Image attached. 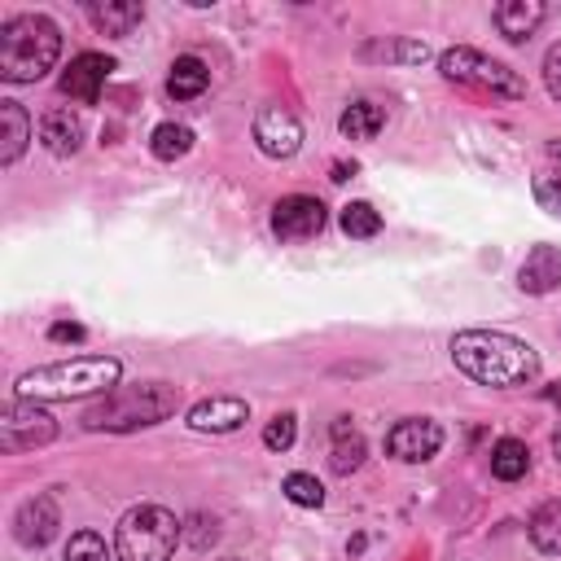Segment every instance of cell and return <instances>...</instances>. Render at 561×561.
I'll list each match as a JSON object with an SVG mask.
<instances>
[{
	"mask_svg": "<svg viewBox=\"0 0 561 561\" xmlns=\"http://www.w3.org/2000/svg\"><path fill=\"white\" fill-rule=\"evenodd\" d=\"M451 359L465 377L482 381V386H530L539 377V351L513 333L500 329H465L451 337Z\"/></svg>",
	"mask_w": 561,
	"mask_h": 561,
	"instance_id": "cell-1",
	"label": "cell"
},
{
	"mask_svg": "<svg viewBox=\"0 0 561 561\" xmlns=\"http://www.w3.org/2000/svg\"><path fill=\"white\" fill-rule=\"evenodd\" d=\"M123 377L114 355H75L57 364H39L18 377V399H79V394H110Z\"/></svg>",
	"mask_w": 561,
	"mask_h": 561,
	"instance_id": "cell-2",
	"label": "cell"
},
{
	"mask_svg": "<svg viewBox=\"0 0 561 561\" xmlns=\"http://www.w3.org/2000/svg\"><path fill=\"white\" fill-rule=\"evenodd\" d=\"M180 408V386L167 381H136V386H114L83 412V430H105V434H131L145 425L167 421Z\"/></svg>",
	"mask_w": 561,
	"mask_h": 561,
	"instance_id": "cell-3",
	"label": "cell"
},
{
	"mask_svg": "<svg viewBox=\"0 0 561 561\" xmlns=\"http://www.w3.org/2000/svg\"><path fill=\"white\" fill-rule=\"evenodd\" d=\"M61 31L44 13H18L0 26V79L4 83H35L57 66Z\"/></svg>",
	"mask_w": 561,
	"mask_h": 561,
	"instance_id": "cell-4",
	"label": "cell"
},
{
	"mask_svg": "<svg viewBox=\"0 0 561 561\" xmlns=\"http://www.w3.org/2000/svg\"><path fill=\"white\" fill-rule=\"evenodd\" d=\"M180 535H184V526L175 522L171 508H162V504H136V508H127L118 517L114 552H118V561H171Z\"/></svg>",
	"mask_w": 561,
	"mask_h": 561,
	"instance_id": "cell-5",
	"label": "cell"
},
{
	"mask_svg": "<svg viewBox=\"0 0 561 561\" xmlns=\"http://www.w3.org/2000/svg\"><path fill=\"white\" fill-rule=\"evenodd\" d=\"M438 70L447 83L473 92V96H491V101H517L526 96V83L517 79V70H508L504 61L478 53V48H447L438 57Z\"/></svg>",
	"mask_w": 561,
	"mask_h": 561,
	"instance_id": "cell-6",
	"label": "cell"
},
{
	"mask_svg": "<svg viewBox=\"0 0 561 561\" xmlns=\"http://www.w3.org/2000/svg\"><path fill=\"white\" fill-rule=\"evenodd\" d=\"M53 434H57V421L35 399L13 394L0 408V451H31V447L53 443Z\"/></svg>",
	"mask_w": 561,
	"mask_h": 561,
	"instance_id": "cell-7",
	"label": "cell"
},
{
	"mask_svg": "<svg viewBox=\"0 0 561 561\" xmlns=\"http://www.w3.org/2000/svg\"><path fill=\"white\" fill-rule=\"evenodd\" d=\"M438 447H443V430H438V421H430V416H403V421L386 434V451H390L394 460H403V465H421V460H430Z\"/></svg>",
	"mask_w": 561,
	"mask_h": 561,
	"instance_id": "cell-8",
	"label": "cell"
},
{
	"mask_svg": "<svg viewBox=\"0 0 561 561\" xmlns=\"http://www.w3.org/2000/svg\"><path fill=\"white\" fill-rule=\"evenodd\" d=\"M254 145L267 153V158H289L298 153L302 145V123L285 110V105H263L254 114Z\"/></svg>",
	"mask_w": 561,
	"mask_h": 561,
	"instance_id": "cell-9",
	"label": "cell"
},
{
	"mask_svg": "<svg viewBox=\"0 0 561 561\" xmlns=\"http://www.w3.org/2000/svg\"><path fill=\"white\" fill-rule=\"evenodd\" d=\"M320 228H324V206L316 197H307V193L280 197L272 206V232L280 241H311Z\"/></svg>",
	"mask_w": 561,
	"mask_h": 561,
	"instance_id": "cell-10",
	"label": "cell"
},
{
	"mask_svg": "<svg viewBox=\"0 0 561 561\" xmlns=\"http://www.w3.org/2000/svg\"><path fill=\"white\" fill-rule=\"evenodd\" d=\"M110 70H114V61L105 57V53H79L70 66H66V75H61V96H70V101H83V105H92L96 96H101V88H105V79H110Z\"/></svg>",
	"mask_w": 561,
	"mask_h": 561,
	"instance_id": "cell-11",
	"label": "cell"
},
{
	"mask_svg": "<svg viewBox=\"0 0 561 561\" xmlns=\"http://www.w3.org/2000/svg\"><path fill=\"white\" fill-rule=\"evenodd\" d=\"M245 416H250V403L237 394H210V399L188 408V425L197 434H232L245 425Z\"/></svg>",
	"mask_w": 561,
	"mask_h": 561,
	"instance_id": "cell-12",
	"label": "cell"
},
{
	"mask_svg": "<svg viewBox=\"0 0 561 561\" xmlns=\"http://www.w3.org/2000/svg\"><path fill=\"white\" fill-rule=\"evenodd\" d=\"M57 526H61V517H57L53 495L26 500V504L18 508V517H13V535H18V543H26V548H44V543L57 535Z\"/></svg>",
	"mask_w": 561,
	"mask_h": 561,
	"instance_id": "cell-13",
	"label": "cell"
},
{
	"mask_svg": "<svg viewBox=\"0 0 561 561\" xmlns=\"http://www.w3.org/2000/svg\"><path fill=\"white\" fill-rule=\"evenodd\" d=\"M517 285L526 294H552L561 285V245H535L517 267Z\"/></svg>",
	"mask_w": 561,
	"mask_h": 561,
	"instance_id": "cell-14",
	"label": "cell"
},
{
	"mask_svg": "<svg viewBox=\"0 0 561 561\" xmlns=\"http://www.w3.org/2000/svg\"><path fill=\"white\" fill-rule=\"evenodd\" d=\"M39 140H44L48 153L70 158V153L83 145V123H79V114H70L66 105H61V110H48V114L39 118Z\"/></svg>",
	"mask_w": 561,
	"mask_h": 561,
	"instance_id": "cell-15",
	"label": "cell"
},
{
	"mask_svg": "<svg viewBox=\"0 0 561 561\" xmlns=\"http://www.w3.org/2000/svg\"><path fill=\"white\" fill-rule=\"evenodd\" d=\"M491 18H495V26H500L504 39L522 44V39H530V31L543 22V4H539V0H504V4H495Z\"/></svg>",
	"mask_w": 561,
	"mask_h": 561,
	"instance_id": "cell-16",
	"label": "cell"
},
{
	"mask_svg": "<svg viewBox=\"0 0 561 561\" xmlns=\"http://www.w3.org/2000/svg\"><path fill=\"white\" fill-rule=\"evenodd\" d=\"M88 18L101 35H131L145 18V9L136 0H105V4H88Z\"/></svg>",
	"mask_w": 561,
	"mask_h": 561,
	"instance_id": "cell-17",
	"label": "cell"
},
{
	"mask_svg": "<svg viewBox=\"0 0 561 561\" xmlns=\"http://www.w3.org/2000/svg\"><path fill=\"white\" fill-rule=\"evenodd\" d=\"M31 140V118L18 101H0V162H18Z\"/></svg>",
	"mask_w": 561,
	"mask_h": 561,
	"instance_id": "cell-18",
	"label": "cell"
},
{
	"mask_svg": "<svg viewBox=\"0 0 561 561\" xmlns=\"http://www.w3.org/2000/svg\"><path fill=\"white\" fill-rule=\"evenodd\" d=\"M206 83H210V70H206L202 57H175V61H171L167 92H171L175 101H193V96H202Z\"/></svg>",
	"mask_w": 561,
	"mask_h": 561,
	"instance_id": "cell-19",
	"label": "cell"
},
{
	"mask_svg": "<svg viewBox=\"0 0 561 561\" xmlns=\"http://www.w3.org/2000/svg\"><path fill=\"white\" fill-rule=\"evenodd\" d=\"M526 530H530V543H535L539 552H548V557H561V500H548V504H539V508L530 513Z\"/></svg>",
	"mask_w": 561,
	"mask_h": 561,
	"instance_id": "cell-20",
	"label": "cell"
},
{
	"mask_svg": "<svg viewBox=\"0 0 561 561\" xmlns=\"http://www.w3.org/2000/svg\"><path fill=\"white\" fill-rule=\"evenodd\" d=\"M329 465H333V473H351V469L364 465V438L351 425V416L333 421V456H329Z\"/></svg>",
	"mask_w": 561,
	"mask_h": 561,
	"instance_id": "cell-21",
	"label": "cell"
},
{
	"mask_svg": "<svg viewBox=\"0 0 561 561\" xmlns=\"http://www.w3.org/2000/svg\"><path fill=\"white\" fill-rule=\"evenodd\" d=\"M337 127H342L346 140H373V136L386 127V114H381V105H373V101H355V105L342 110Z\"/></svg>",
	"mask_w": 561,
	"mask_h": 561,
	"instance_id": "cell-22",
	"label": "cell"
},
{
	"mask_svg": "<svg viewBox=\"0 0 561 561\" xmlns=\"http://www.w3.org/2000/svg\"><path fill=\"white\" fill-rule=\"evenodd\" d=\"M526 469H530V451L522 438H500L491 447V473L500 482H517V478H526Z\"/></svg>",
	"mask_w": 561,
	"mask_h": 561,
	"instance_id": "cell-23",
	"label": "cell"
},
{
	"mask_svg": "<svg viewBox=\"0 0 561 561\" xmlns=\"http://www.w3.org/2000/svg\"><path fill=\"white\" fill-rule=\"evenodd\" d=\"M149 149H153L158 162H175V158H184L193 149V131L184 123H158L153 136H149Z\"/></svg>",
	"mask_w": 561,
	"mask_h": 561,
	"instance_id": "cell-24",
	"label": "cell"
},
{
	"mask_svg": "<svg viewBox=\"0 0 561 561\" xmlns=\"http://www.w3.org/2000/svg\"><path fill=\"white\" fill-rule=\"evenodd\" d=\"M342 232L346 237H359V241H368V237H377L381 232V215L368 206V202H351V206H342Z\"/></svg>",
	"mask_w": 561,
	"mask_h": 561,
	"instance_id": "cell-25",
	"label": "cell"
},
{
	"mask_svg": "<svg viewBox=\"0 0 561 561\" xmlns=\"http://www.w3.org/2000/svg\"><path fill=\"white\" fill-rule=\"evenodd\" d=\"M280 491H285V500L298 504V508H320V504H324V486H320L311 473H289V478L280 482Z\"/></svg>",
	"mask_w": 561,
	"mask_h": 561,
	"instance_id": "cell-26",
	"label": "cell"
},
{
	"mask_svg": "<svg viewBox=\"0 0 561 561\" xmlns=\"http://www.w3.org/2000/svg\"><path fill=\"white\" fill-rule=\"evenodd\" d=\"M61 561H110V552H105V539L96 530H79V535H70Z\"/></svg>",
	"mask_w": 561,
	"mask_h": 561,
	"instance_id": "cell-27",
	"label": "cell"
},
{
	"mask_svg": "<svg viewBox=\"0 0 561 561\" xmlns=\"http://www.w3.org/2000/svg\"><path fill=\"white\" fill-rule=\"evenodd\" d=\"M294 434H298V416H294V412H280V416L267 421L263 447H267V451H289V447H294Z\"/></svg>",
	"mask_w": 561,
	"mask_h": 561,
	"instance_id": "cell-28",
	"label": "cell"
},
{
	"mask_svg": "<svg viewBox=\"0 0 561 561\" xmlns=\"http://www.w3.org/2000/svg\"><path fill=\"white\" fill-rule=\"evenodd\" d=\"M535 202L561 219V171H539L535 175Z\"/></svg>",
	"mask_w": 561,
	"mask_h": 561,
	"instance_id": "cell-29",
	"label": "cell"
},
{
	"mask_svg": "<svg viewBox=\"0 0 561 561\" xmlns=\"http://www.w3.org/2000/svg\"><path fill=\"white\" fill-rule=\"evenodd\" d=\"M543 88L552 101H561V39L543 53Z\"/></svg>",
	"mask_w": 561,
	"mask_h": 561,
	"instance_id": "cell-30",
	"label": "cell"
},
{
	"mask_svg": "<svg viewBox=\"0 0 561 561\" xmlns=\"http://www.w3.org/2000/svg\"><path fill=\"white\" fill-rule=\"evenodd\" d=\"M48 337H53V342H83V324H66V320H61V324L48 329Z\"/></svg>",
	"mask_w": 561,
	"mask_h": 561,
	"instance_id": "cell-31",
	"label": "cell"
},
{
	"mask_svg": "<svg viewBox=\"0 0 561 561\" xmlns=\"http://www.w3.org/2000/svg\"><path fill=\"white\" fill-rule=\"evenodd\" d=\"M543 399H548V403H561V381H552V386L543 390Z\"/></svg>",
	"mask_w": 561,
	"mask_h": 561,
	"instance_id": "cell-32",
	"label": "cell"
},
{
	"mask_svg": "<svg viewBox=\"0 0 561 561\" xmlns=\"http://www.w3.org/2000/svg\"><path fill=\"white\" fill-rule=\"evenodd\" d=\"M548 158L561 167V140H548Z\"/></svg>",
	"mask_w": 561,
	"mask_h": 561,
	"instance_id": "cell-33",
	"label": "cell"
},
{
	"mask_svg": "<svg viewBox=\"0 0 561 561\" xmlns=\"http://www.w3.org/2000/svg\"><path fill=\"white\" fill-rule=\"evenodd\" d=\"M552 451H557V460H561V430L552 434Z\"/></svg>",
	"mask_w": 561,
	"mask_h": 561,
	"instance_id": "cell-34",
	"label": "cell"
},
{
	"mask_svg": "<svg viewBox=\"0 0 561 561\" xmlns=\"http://www.w3.org/2000/svg\"><path fill=\"white\" fill-rule=\"evenodd\" d=\"M224 561H241V557H224Z\"/></svg>",
	"mask_w": 561,
	"mask_h": 561,
	"instance_id": "cell-35",
	"label": "cell"
}]
</instances>
